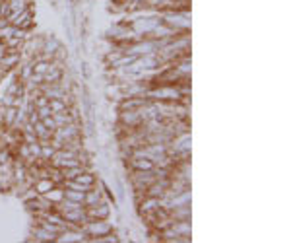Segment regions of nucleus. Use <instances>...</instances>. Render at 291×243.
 Instances as JSON below:
<instances>
[{
	"label": "nucleus",
	"instance_id": "nucleus-1",
	"mask_svg": "<svg viewBox=\"0 0 291 243\" xmlns=\"http://www.w3.org/2000/svg\"><path fill=\"white\" fill-rule=\"evenodd\" d=\"M82 232H84L88 238L93 240V238H99V236H105V234L113 232V228L107 220H88L82 226Z\"/></svg>",
	"mask_w": 291,
	"mask_h": 243
},
{
	"label": "nucleus",
	"instance_id": "nucleus-2",
	"mask_svg": "<svg viewBox=\"0 0 291 243\" xmlns=\"http://www.w3.org/2000/svg\"><path fill=\"white\" fill-rule=\"evenodd\" d=\"M6 20H8L10 25H14V27H18V29H27V27H31V23H33V16H31V10L27 8V10H23V12H10Z\"/></svg>",
	"mask_w": 291,
	"mask_h": 243
},
{
	"label": "nucleus",
	"instance_id": "nucleus-3",
	"mask_svg": "<svg viewBox=\"0 0 291 243\" xmlns=\"http://www.w3.org/2000/svg\"><path fill=\"white\" fill-rule=\"evenodd\" d=\"M109 204L107 202H97V204H91V206H86V216L88 220H107L109 218Z\"/></svg>",
	"mask_w": 291,
	"mask_h": 243
},
{
	"label": "nucleus",
	"instance_id": "nucleus-4",
	"mask_svg": "<svg viewBox=\"0 0 291 243\" xmlns=\"http://www.w3.org/2000/svg\"><path fill=\"white\" fill-rule=\"evenodd\" d=\"M55 185H57V183H55L53 179H49V177H39V179L33 183V189L37 191V195H45V193H49Z\"/></svg>",
	"mask_w": 291,
	"mask_h": 243
},
{
	"label": "nucleus",
	"instance_id": "nucleus-5",
	"mask_svg": "<svg viewBox=\"0 0 291 243\" xmlns=\"http://www.w3.org/2000/svg\"><path fill=\"white\" fill-rule=\"evenodd\" d=\"M43 197H45L51 204H58V202H62V199H64V189H60V187L55 185V187H53L49 193H45Z\"/></svg>",
	"mask_w": 291,
	"mask_h": 243
},
{
	"label": "nucleus",
	"instance_id": "nucleus-6",
	"mask_svg": "<svg viewBox=\"0 0 291 243\" xmlns=\"http://www.w3.org/2000/svg\"><path fill=\"white\" fill-rule=\"evenodd\" d=\"M16 115H18V107H4V127H12L16 123Z\"/></svg>",
	"mask_w": 291,
	"mask_h": 243
},
{
	"label": "nucleus",
	"instance_id": "nucleus-7",
	"mask_svg": "<svg viewBox=\"0 0 291 243\" xmlns=\"http://www.w3.org/2000/svg\"><path fill=\"white\" fill-rule=\"evenodd\" d=\"M72 181H76V183H80V185H84V187H88V189H91V187L95 185V177L91 175V173H86V171H82L80 175H76Z\"/></svg>",
	"mask_w": 291,
	"mask_h": 243
},
{
	"label": "nucleus",
	"instance_id": "nucleus-8",
	"mask_svg": "<svg viewBox=\"0 0 291 243\" xmlns=\"http://www.w3.org/2000/svg\"><path fill=\"white\" fill-rule=\"evenodd\" d=\"M84 197H86V191H76V189H66L64 187V199L84 204Z\"/></svg>",
	"mask_w": 291,
	"mask_h": 243
},
{
	"label": "nucleus",
	"instance_id": "nucleus-9",
	"mask_svg": "<svg viewBox=\"0 0 291 243\" xmlns=\"http://www.w3.org/2000/svg\"><path fill=\"white\" fill-rule=\"evenodd\" d=\"M101 200V193L99 191H95L93 187L86 191V197H84V206H91V204H97Z\"/></svg>",
	"mask_w": 291,
	"mask_h": 243
},
{
	"label": "nucleus",
	"instance_id": "nucleus-10",
	"mask_svg": "<svg viewBox=\"0 0 291 243\" xmlns=\"http://www.w3.org/2000/svg\"><path fill=\"white\" fill-rule=\"evenodd\" d=\"M10 6V12H23L29 8V0H6Z\"/></svg>",
	"mask_w": 291,
	"mask_h": 243
},
{
	"label": "nucleus",
	"instance_id": "nucleus-11",
	"mask_svg": "<svg viewBox=\"0 0 291 243\" xmlns=\"http://www.w3.org/2000/svg\"><path fill=\"white\" fill-rule=\"evenodd\" d=\"M49 107H51V111H53V113H58V111L68 109L66 103H64L62 99H49Z\"/></svg>",
	"mask_w": 291,
	"mask_h": 243
},
{
	"label": "nucleus",
	"instance_id": "nucleus-12",
	"mask_svg": "<svg viewBox=\"0 0 291 243\" xmlns=\"http://www.w3.org/2000/svg\"><path fill=\"white\" fill-rule=\"evenodd\" d=\"M39 121H41V123L45 125V127H47V129H49V131H53V133L57 131V123H55V119H53V115H49V117H45V119H39Z\"/></svg>",
	"mask_w": 291,
	"mask_h": 243
},
{
	"label": "nucleus",
	"instance_id": "nucleus-13",
	"mask_svg": "<svg viewBox=\"0 0 291 243\" xmlns=\"http://www.w3.org/2000/svg\"><path fill=\"white\" fill-rule=\"evenodd\" d=\"M8 14H10L8 2H6V0H0V18H8Z\"/></svg>",
	"mask_w": 291,
	"mask_h": 243
}]
</instances>
